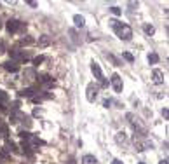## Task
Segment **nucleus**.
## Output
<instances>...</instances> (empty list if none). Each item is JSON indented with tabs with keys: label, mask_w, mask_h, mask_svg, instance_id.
Here are the masks:
<instances>
[{
	"label": "nucleus",
	"mask_w": 169,
	"mask_h": 164,
	"mask_svg": "<svg viewBox=\"0 0 169 164\" xmlns=\"http://www.w3.org/2000/svg\"><path fill=\"white\" fill-rule=\"evenodd\" d=\"M73 23L77 24V26H80V28H82L84 24H86V21H84V18H82L80 14H75V16H73Z\"/></svg>",
	"instance_id": "nucleus-16"
},
{
	"label": "nucleus",
	"mask_w": 169,
	"mask_h": 164,
	"mask_svg": "<svg viewBox=\"0 0 169 164\" xmlns=\"http://www.w3.org/2000/svg\"><path fill=\"white\" fill-rule=\"evenodd\" d=\"M108 58H110V59H112V61L115 63V65H120V61H119V59H117V58H115V56H112V54H108Z\"/></svg>",
	"instance_id": "nucleus-28"
},
{
	"label": "nucleus",
	"mask_w": 169,
	"mask_h": 164,
	"mask_svg": "<svg viewBox=\"0 0 169 164\" xmlns=\"http://www.w3.org/2000/svg\"><path fill=\"white\" fill-rule=\"evenodd\" d=\"M39 44H40V45H47V44H49V37H47V35H42L40 40H39Z\"/></svg>",
	"instance_id": "nucleus-22"
},
{
	"label": "nucleus",
	"mask_w": 169,
	"mask_h": 164,
	"mask_svg": "<svg viewBox=\"0 0 169 164\" xmlns=\"http://www.w3.org/2000/svg\"><path fill=\"white\" fill-rule=\"evenodd\" d=\"M86 96H87V101H94L96 100V96H98V86H94V84H89L87 86V89H86Z\"/></svg>",
	"instance_id": "nucleus-7"
},
{
	"label": "nucleus",
	"mask_w": 169,
	"mask_h": 164,
	"mask_svg": "<svg viewBox=\"0 0 169 164\" xmlns=\"http://www.w3.org/2000/svg\"><path fill=\"white\" fill-rule=\"evenodd\" d=\"M134 143H136V149L140 152H143L146 149H152V141H148L146 138H141V136H136V135H134Z\"/></svg>",
	"instance_id": "nucleus-3"
},
{
	"label": "nucleus",
	"mask_w": 169,
	"mask_h": 164,
	"mask_svg": "<svg viewBox=\"0 0 169 164\" xmlns=\"http://www.w3.org/2000/svg\"><path fill=\"white\" fill-rule=\"evenodd\" d=\"M9 54H11V61H14V63H19V61H26L28 59V54H24V53H21V51H9Z\"/></svg>",
	"instance_id": "nucleus-4"
},
{
	"label": "nucleus",
	"mask_w": 169,
	"mask_h": 164,
	"mask_svg": "<svg viewBox=\"0 0 169 164\" xmlns=\"http://www.w3.org/2000/svg\"><path fill=\"white\" fill-rule=\"evenodd\" d=\"M112 164H122V161L120 159H113V161H112Z\"/></svg>",
	"instance_id": "nucleus-31"
},
{
	"label": "nucleus",
	"mask_w": 169,
	"mask_h": 164,
	"mask_svg": "<svg viewBox=\"0 0 169 164\" xmlns=\"http://www.w3.org/2000/svg\"><path fill=\"white\" fill-rule=\"evenodd\" d=\"M115 33H117V37H119L120 40H131V39H133V30H131L129 24L122 23L120 26L115 30Z\"/></svg>",
	"instance_id": "nucleus-1"
},
{
	"label": "nucleus",
	"mask_w": 169,
	"mask_h": 164,
	"mask_svg": "<svg viewBox=\"0 0 169 164\" xmlns=\"http://www.w3.org/2000/svg\"><path fill=\"white\" fill-rule=\"evenodd\" d=\"M82 164H98V159L94 157V155H84L82 157Z\"/></svg>",
	"instance_id": "nucleus-14"
},
{
	"label": "nucleus",
	"mask_w": 169,
	"mask_h": 164,
	"mask_svg": "<svg viewBox=\"0 0 169 164\" xmlns=\"http://www.w3.org/2000/svg\"><path fill=\"white\" fill-rule=\"evenodd\" d=\"M35 80L39 82L40 86H44V87H51L54 84V80L49 77L47 73H40V75H37V79H35Z\"/></svg>",
	"instance_id": "nucleus-5"
},
{
	"label": "nucleus",
	"mask_w": 169,
	"mask_h": 164,
	"mask_svg": "<svg viewBox=\"0 0 169 164\" xmlns=\"http://www.w3.org/2000/svg\"><path fill=\"white\" fill-rule=\"evenodd\" d=\"M159 164H169V161H167V159H162V161H160Z\"/></svg>",
	"instance_id": "nucleus-33"
},
{
	"label": "nucleus",
	"mask_w": 169,
	"mask_h": 164,
	"mask_svg": "<svg viewBox=\"0 0 169 164\" xmlns=\"http://www.w3.org/2000/svg\"><path fill=\"white\" fill-rule=\"evenodd\" d=\"M145 33H148V35H154V33H155V28L152 26V24H145Z\"/></svg>",
	"instance_id": "nucleus-20"
},
{
	"label": "nucleus",
	"mask_w": 169,
	"mask_h": 164,
	"mask_svg": "<svg viewBox=\"0 0 169 164\" xmlns=\"http://www.w3.org/2000/svg\"><path fill=\"white\" fill-rule=\"evenodd\" d=\"M19 121L23 122V126H26V127H30V126H32V121H30V117H28V115H24V114L21 115Z\"/></svg>",
	"instance_id": "nucleus-18"
},
{
	"label": "nucleus",
	"mask_w": 169,
	"mask_h": 164,
	"mask_svg": "<svg viewBox=\"0 0 169 164\" xmlns=\"http://www.w3.org/2000/svg\"><path fill=\"white\" fill-rule=\"evenodd\" d=\"M122 56H124V59H126V61H129V63H133V61H134V56H133L131 53H124Z\"/></svg>",
	"instance_id": "nucleus-23"
},
{
	"label": "nucleus",
	"mask_w": 169,
	"mask_h": 164,
	"mask_svg": "<svg viewBox=\"0 0 169 164\" xmlns=\"http://www.w3.org/2000/svg\"><path fill=\"white\" fill-rule=\"evenodd\" d=\"M24 79H26V80H33V79H37L35 68H26V70H24Z\"/></svg>",
	"instance_id": "nucleus-12"
},
{
	"label": "nucleus",
	"mask_w": 169,
	"mask_h": 164,
	"mask_svg": "<svg viewBox=\"0 0 169 164\" xmlns=\"http://www.w3.org/2000/svg\"><path fill=\"white\" fill-rule=\"evenodd\" d=\"M91 70H92V73H94V77H96L98 80H103V72H101V68H99V65H98L96 61L91 63Z\"/></svg>",
	"instance_id": "nucleus-8"
},
{
	"label": "nucleus",
	"mask_w": 169,
	"mask_h": 164,
	"mask_svg": "<svg viewBox=\"0 0 169 164\" xmlns=\"http://www.w3.org/2000/svg\"><path fill=\"white\" fill-rule=\"evenodd\" d=\"M5 28L9 30V33H14V32H23L26 28V23H21L18 19H9L5 23Z\"/></svg>",
	"instance_id": "nucleus-2"
},
{
	"label": "nucleus",
	"mask_w": 169,
	"mask_h": 164,
	"mask_svg": "<svg viewBox=\"0 0 169 164\" xmlns=\"http://www.w3.org/2000/svg\"><path fill=\"white\" fill-rule=\"evenodd\" d=\"M162 115H164L166 119H167V117H169V110H167V108H164V110H162Z\"/></svg>",
	"instance_id": "nucleus-29"
},
{
	"label": "nucleus",
	"mask_w": 169,
	"mask_h": 164,
	"mask_svg": "<svg viewBox=\"0 0 169 164\" xmlns=\"http://www.w3.org/2000/svg\"><path fill=\"white\" fill-rule=\"evenodd\" d=\"M152 79H154L155 84H162L164 82V73L160 72V70H154L152 72Z\"/></svg>",
	"instance_id": "nucleus-10"
},
{
	"label": "nucleus",
	"mask_w": 169,
	"mask_h": 164,
	"mask_svg": "<svg viewBox=\"0 0 169 164\" xmlns=\"http://www.w3.org/2000/svg\"><path fill=\"white\" fill-rule=\"evenodd\" d=\"M101 86L106 87V86H108V80H105V79H103V80H101Z\"/></svg>",
	"instance_id": "nucleus-32"
},
{
	"label": "nucleus",
	"mask_w": 169,
	"mask_h": 164,
	"mask_svg": "<svg viewBox=\"0 0 169 164\" xmlns=\"http://www.w3.org/2000/svg\"><path fill=\"white\" fill-rule=\"evenodd\" d=\"M7 100H9V96L5 94V91H2V89H0V101H2V103H5Z\"/></svg>",
	"instance_id": "nucleus-24"
},
{
	"label": "nucleus",
	"mask_w": 169,
	"mask_h": 164,
	"mask_svg": "<svg viewBox=\"0 0 169 164\" xmlns=\"http://www.w3.org/2000/svg\"><path fill=\"white\" fill-rule=\"evenodd\" d=\"M5 147H7V150H9V152H14V154H19V152H21V150L18 149V145H16L14 141H11V140H7Z\"/></svg>",
	"instance_id": "nucleus-13"
},
{
	"label": "nucleus",
	"mask_w": 169,
	"mask_h": 164,
	"mask_svg": "<svg viewBox=\"0 0 169 164\" xmlns=\"http://www.w3.org/2000/svg\"><path fill=\"white\" fill-rule=\"evenodd\" d=\"M140 164H145V162H140Z\"/></svg>",
	"instance_id": "nucleus-35"
},
{
	"label": "nucleus",
	"mask_w": 169,
	"mask_h": 164,
	"mask_svg": "<svg viewBox=\"0 0 169 164\" xmlns=\"http://www.w3.org/2000/svg\"><path fill=\"white\" fill-rule=\"evenodd\" d=\"M0 28H2V19H0Z\"/></svg>",
	"instance_id": "nucleus-34"
},
{
	"label": "nucleus",
	"mask_w": 169,
	"mask_h": 164,
	"mask_svg": "<svg viewBox=\"0 0 169 164\" xmlns=\"http://www.w3.org/2000/svg\"><path fill=\"white\" fill-rule=\"evenodd\" d=\"M117 143L127 145V140H126V136H124V133H119V135H117Z\"/></svg>",
	"instance_id": "nucleus-19"
},
{
	"label": "nucleus",
	"mask_w": 169,
	"mask_h": 164,
	"mask_svg": "<svg viewBox=\"0 0 169 164\" xmlns=\"http://www.w3.org/2000/svg\"><path fill=\"white\" fill-rule=\"evenodd\" d=\"M44 59H45L44 56H37V58L33 59V65H40V63H44Z\"/></svg>",
	"instance_id": "nucleus-26"
},
{
	"label": "nucleus",
	"mask_w": 169,
	"mask_h": 164,
	"mask_svg": "<svg viewBox=\"0 0 169 164\" xmlns=\"http://www.w3.org/2000/svg\"><path fill=\"white\" fill-rule=\"evenodd\" d=\"M110 82H112V86H113V91H115V93H122V79H120L119 73H113Z\"/></svg>",
	"instance_id": "nucleus-6"
},
{
	"label": "nucleus",
	"mask_w": 169,
	"mask_h": 164,
	"mask_svg": "<svg viewBox=\"0 0 169 164\" xmlns=\"http://www.w3.org/2000/svg\"><path fill=\"white\" fill-rule=\"evenodd\" d=\"M35 89L33 87H26V89H23V91H19V96L21 98H30V100H32V98L35 96Z\"/></svg>",
	"instance_id": "nucleus-11"
},
{
	"label": "nucleus",
	"mask_w": 169,
	"mask_h": 164,
	"mask_svg": "<svg viewBox=\"0 0 169 164\" xmlns=\"http://www.w3.org/2000/svg\"><path fill=\"white\" fill-rule=\"evenodd\" d=\"M0 53H5V44L0 42Z\"/></svg>",
	"instance_id": "nucleus-30"
},
{
	"label": "nucleus",
	"mask_w": 169,
	"mask_h": 164,
	"mask_svg": "<svg viewBox=\"0 0 169 164\" xmlns=\"http://www.w3.org/2000/svg\"><path fill=\"white\" fill-rule=\"evenodd\" d=\"M110 12H112V14H115V16H120L122 14V11L119 9V7H110Z\"/></svg>",
	"instance_id": "nucleus-25"
},
{
	"label": "nucleus",
	"mask_w": 169,
	"mask_h": 164,
	"mask_svg": "<svg viewBox=\"0 0 169 164\" xmlns=\"http://www.w3.org/2000/svg\"><path fill=\"white\" fill-rule=\"evenodd\" d=\"M148 61L152 63V65L159 63V54H157V53H150V54H148Z\"/></svg>",
	"instance_id": "nucleus-17"
},
{
	"label": "nucleus",
	"mask_w": 169,
	"mask_h": 164,
	"mask_svg": "<svg viewBox=\"0 0 169 164\" xmlns=\"http://www.w3.org/2000/svg\"><path fill=\"white\" fill-rule=\"evenodd\" d=\"M32 44H35V39L30 37V35H26V37H23V39L19 40V45H32Z\"/></svg>",
	"instance_id": "nucleus-15"
},
{
	"label": "nucleus",
	"mask_w": 169,
	"mask_h": 164,
	"mask_svg": "<svg viewBox=\"0 0 169 164\" xmlns=\"http://www.w3.org/2000/svg\"><path fill=\"white\" fill-rule=\"evenodd\" d=\"M30 135H32V133H28V131H19V136L23 138V140H26V138H28Z\"/></svg>",
	"instance_id": "nucleus-27"
},
{
	"label": "nucleus",
	"mask_w": 169,
	"mask_h": 164,
	"mask_svg": "<svg viewBox=\"0 0 169 164\" xmlns=\"http://www.w3.org/2000/svg\"><path fill=\"white\" fill-rule=\"evenodd\" d=\"M4 68L7 70V72L16 73L18 70H19V65H18V63H14V61H5V63H4Z\"/></svg>",
	"instance_id": "nucleus-9"
},
{
	"label": "nucleus",
	"mask_w": 169,
	"mask_h": 164,
	"mask_svg": "<svg viewBox=\"0 0 169 164\" xmlns=\"http://www.w3.org/2000/svg\"><path fill=\"white\" fill-rule=\"evenodd\" d=\"M108 23H110V26H112V28H113V30H117V28H119V26H120V21H117V19H110V21H108Z\"/></svg>",
	"instance_id": "nucleus-21"
}]
</instances>
